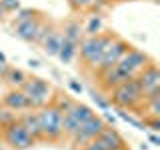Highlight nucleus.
Returning <instances> with one entry per match:
<instances>
[{"instance_id":"nucleus-24","label":"nucleus","mask_w":160,"mask_h":150,"mask_svg":"<svg viewBox=\"0 0 160 150\" xmlns=\"http://www.w3.org/2000/svg\"><path fill=\"white\" fill-rule=\"evenodd\" d=\"M70 4L76 10H96V6L102 2L100 0H70Z\"/></svg>"},{"instance_id":"nucleus-7","label":"nucleus","mask_w":160,"mask_h":150,"mask_svg":"<svg viewBox=\"0 0 160 150\" xmlns=\"http://www.w3.org/2000/svg\"><path fill=\"white\" fill-rule=\"evenodd\" d=\"M2 138H4V144L12 150H30L36 144V140L30 136V132L22 126V122L18 118L12 124L2 128Z\"/></svg>"},{"instance_id":"nucleus-9","label":"nucleus","mask_w":160,"mask_h":150,"mask_svg":"<svg viewBox=\"0 0 160 150\" xmlns=\"http://www.w3.org/2000/svg\"><path fill=\"white\" fill-rule=\"evenodd\" d=\"M94 114V110L88 106V104L84 102H74L72 106H70L66 112L62 114V132L64 136L70 138L74 132L80 128V124L84 122L86 118H90Z\"/></svg>"},{"instance_id":"nucleus-25","label":"nucleus","mask_w":160,"mask_h":150,"mask_svg":"<svg viewBox=\"0 0 160 150\" xmlns=\"http://www.w3.org/2000/svg\"><path fill=\"white\" fill-rule=\"evenodd\" d=\"M142 122L146 126V130H150V132H160V118L158 116H144Z\"/></svg>"},{"instance_id":"nucleus-34","label":"nucleus","mask_w":160,"mask_h":150,"mask_svg":"<svg viewBox=\"0 0 160 150\" xmlns=\"http://www.w3.org/2000/svg\"><path fill=\"white\" fill-rule=\"evenodd\" d=\"M114 150H130V148L126 146V144H124V146H120V148H114Z\"/></svg>"},{"instance_id":"nucleus-21","label":"nucleus","mask_w":160,"mask_h":150,"mask_svg":"<svg viewBox=\"0 0 160 150\" xmlns=\"http://www.w3.org/2000/svg\"><path fill=\"white\" fill-rule=\"evenodd\" d=\"M74 102H76V100L70 98V96H66V94H54V98H52V104H54V106H56L62 114L66 112V110L72 106Z\"/></svg>"},{"instance_id":"nucleus-11","label":"nucleus","mask_w":160,"mask_h":150,"mask_svg":"<svg viewBox=\"0 0 160 150\" xmlns=\"http://www.w3.org/2000/svg\"><path fill=\"white\" fill-rule=\"evenodd\" d=\"M148 62H150V56L146 52H142V50H138V48H128V52L118 60V66L122 70H126L132 78H136V74L146 66Z\"/></svg>"},{"instance_id":"nucleus-6","label":"nucleus","mask_w":160,"mask_h":150,"mask_svg":"<svg viewBox=\"0 0 160 150\" xmlns=\"http://www.w3.org/2000/svg\"><path fill=\"white\" fill-rule=\"evenodd\" d=\"M128 48H132L130 44L126 42L124 38H120L118 34H114V38L108 42V46L104 48V52H102V56H100V60L96 62V66H94V74H102V72H106L108 68H112L114 64H118V60L124 56V54L128 52Z\"/></svg>"},{"instance_id":"nucleus-3","label":"nucleus","mask_w":160,"mask_h":150,"mask_svg":"<svg viewBox=\"0 0 160 150\" xmlns=\"http://www.w3.org/2000/svg\"><path fill=\"white\" fill-rule=\"evenodd\" d=\"M38 124H40V132H42V140L48 142H58L64 138L62 132V112L54 106L52 102H48L46 106L36 110Z\"/></svg>"},{"instance_id":"nucleus-32","label":"nucleus","mask_w":160,"mask_h":150,"mask_svg":"<svg viewBox=\"0 0 160 150\" xmlns=\"http://www.w3.org/2000/svg\"><path fill=\"white\" fill-rule=\"evenodd\" d=\"M28 66H30V68H40V60L30 58V60H28Z\"/></svg>"},{"instance_id":"nucleus-5","label":"nucleus","mask_w":160,"mask_h":150,"mask_svg":"<svg viewBox=\"0 0 160 150\" xmlns=\"http://www.w3.org/2000/svg\"><path fill=\"white\" fill-rule=\"evenodd\" d=\"M136 80L142 88V102H150V100H160V70L154 60L144 66L136 74Z\"/></svg>"},{"instance_id":"nucleus-17","label":"nucleus","mask_w":160,"mask_h":150,"mask_svg":"<svg viewBox=\"0 0 160 150\" xmlns=\"http://www.w3.org/2000/svg\"><path fill=\"white\" fill-rule=\"evenodd\" d=\"M4 82L8 84L10 88H22V84L28 80V74L24 72L22 68H14V66H8L6 74H4Z\"/></svg>"},{"instance_id":"nucleus-18","label":"nucleus","mask_w":160,"mask_h":150,"mask_svg":"<svg viewBox=\"0 0 160 150\" xmlns=\"http://www.w3.org/2000/svg\"><path fill=\"white\" fill-rule=\"evenodd\" d=\"M82 30H84L86 36H96V34L104 32V18H102V14H98V12L90 14L86 24L82 26Z\"/></svg>"},{"instance_id":"nucleus-29","label":"nucleus","mask_w":160,"mask_h":150,"mask_svg":"<svg viewBox=\"0 0 160 150\" xmlns=\"http://www.w3.org/2000/svg\"><path fill=\"white\" fill-rule=\"evenodd\" d=\"M148 140H150V144H152V146H160V136H158V132H150L148 130Z\"/></svg>"},{"instance_id":"nucleus-10","label":"nucleus","mask_w":160,"mask_h":150,"mask_svg":"<svg viewBox=\"0 0 160 150\" xmlns=\"http://www.w3.org/2000/svg\"><path fill=\"white\" fill-rule=\"evenodd\" d=\"M124 144H126V140H124L122 134L114 126H106L96 138L88 140L80 150H114V148L124 146Z\"/></svg>"},{"instance_id":"nucleus-20","label":"nucleus","mask_w":160,"mask_h":150,"mask_svg":"<svg viewBox=\"0 0 160 150\" xmlns=\"http://www.w3.org/2000/svg\"><path fill=\"white\" fill-rule=\"evenodd\" d=\"M116 116L122 120V122L130 124L132 128H136V130H144V132H146V126H144V122H142V120H140L138 116H134L132 112H126L124 108H116Z\"/></svg>"},{"instance_id":"nucleus-13","label":"nucleus","mask_w":160,"mask_h":150,"mask_svg":"<svg viewBox=\"0 0 160 150\" xmlns=\"http://www.w3.org/2000/svg\"><path fill=\"white\" fill-rule=\"evenodd\" d=\"M2 102H4V106L10 108V110H14V112H24V110H32L30 108V104H28V98H26V94L22 92V88H10L6 94L2 96Z\"/></svg>"},{"instance_id":"nucleus-33","label":"nucleus","mask_w":160,"mask_h":150,"mask_svg":"<svg viewBox=\"0 0 160 150\" xmlns=\"http://www.w3.org/2000/svg\"><path fill=\"white\" fill-rule=\"evenodd\" d=\"M0 62H6V56H4V52H0Z\"/></svg>"},{"instance_id":"nucleus-1","label":"nucleus","mask_w":160,"mask_h":150,"mask_svg":"<svg viewBox=\"0 0 160 150\" xmlns=\"http://www.w3.org/2000/svg\"><path fill=\"white\" fill-rule=\"evenodd\" d=\"M108 100L112 106L124 108V110H134V114H138L140 106H142V88H140L136 78H130L110 90Z\"/></svg>"},{"instance_id":"nucleus-22","label":"nucleus","mask_w":160,"mask_h":150,"mask_svg":"<svg viewBox=\"0 0 160 150\" xmlns=\"http://www.w3.org/2000/svg\"><path fill=\"white\" fill-rule=\"evenodd\" d=\"M16 118H18V114L14 112V110H10V108H6V106H0V128L12 124Z\"/></svg>"},{"instance_id":"nucleus-37","label":"nucleus","mask_w":160,"mask_h":150,"mask_svg":"<svg viewBox=\"0 0 160 150\" xmlns=\"http://www.w3.org/2000/svg\"><path fill=\"white\" fill-rule=\"evenodd\" d=\"M152 2H156V4H158V2H160V0H152Z\"/></svg>"},{"instance_id":"nucleus-12","label":"nucleus","mask_w":160,"mask_h":150,"mask_svg":"<svg viewBox=\"0 0 160 150\" xmlns=\"http://www.w3.org/2000/svg\"><path fill=\"white\" fill-rule=\"evenodd\" d=\"M132 76L126 72V70H122L118 66V64H114L112 68H108L106 72H102V74H98V80H100V86H102L106 92H110L114 86H118V84H122V82H126V80H130Z\"/></svg>"},{"instance_id":"nucleus-26","label":"nucleus","mask_w":160,"mask_h":150,"mask_svg":"<svg viewBox=\"0 0 160 150\" xmlns=\"http://www.w3.org/2000/svg\"><path fill=\"white\" fill-rule=\"evenodd\" d=\"M36 10H32V8H18L16 10V16H14V22H22V20H28V18H32V16H36Z\"/></svg>"},{"instance_id":"nucleus-30","label":"nucleus","mask_w":160,"mask_h":150,"mask_svg":"<svg viewBox=\"0 0 160 150\" xmlns=\"http://www.w3.org/2000/svg\"><path fill=\"white\" fill-rule=\"evenodd\" d=\"M102 118L106 120L108 126H114V124H116V116H114V114H110V112H104V116H102Z\"/></svg>"},{"instance_id":"nucleus-2","label":"nucleus","mask_w":160,"mask_h":150,"mask_svg":"<svg viewBox=\"0 0 160 150\" xmlns=\"http://www.w3.org/2000/svg\"><path fill=\"white\" fill-rule=\"evenodd\" d=\"M114 38V32H100L96 36H82L78 42V52L76 56H80V60L84 62V66L92 70L96 66V62L102 56L104 48L108 46V42Z\"/></svg>"},{"instance_id":"nucleus-27","label":"nucleus","mask_w":160,"mask_h":150,"mask_svg":"<svg viewBox=\"0 0 160 150\" xmlns=\"http://www.w3.org/2000/svg\"><path fill=\"white\" fill-rule=\"evenodd\" d=\"M0 6L4 8V12H16L18 8H22L20 6V0H0Z\"/></svg>"},{"instance_id":"nucleus-4","label":"nucleus","mask_w":160,"mask_h":150,"mask_svg":"<svg viewBox=\"0 0 160 150\" xmlns=\"http://www.w3.org/2000/svg\"><path fill=\"white\" fill-rule=\"evenodd\" d=\"M22 92L26 94L30 108L38 110V108L46 106L48 102H52L56 90H54V86L48 82V80L38 78V76H32V78L28 76V80L22 84Z\"/></svg>"},{"instance_id":"nucleus-14","label":"nucleus","mask_w":160,"mask_h":150,"mask_svg":"<svg viewBox=\"0 0 160 150\" xmlns=\"http://www.w3.org/2000/svg\"><path fill=\"white\" fill-rule=\"evenodd\" d=\"M60 40H62V32H60V28L50 26L48 32L44 34L40 46H42V50L48 54V56H56V54H58V48H60Z\"/></svg>"},{"instance_id":"nucleus-36","label":"nucleus","mask_w":160,"mask_h":150,"mask_svg":"<svg viewBox=\"0 0 160 150\" xmlns=\"http://www.w3.org/2000/svg\"><path fill=\"white\" fill-rule=\"evenodd\" d=\"M0 150H12V148H2V146H0Z\"/></svg>"},{"instance_id":"nucleus-35","label":"nucleus","mask_w":160,"mask_h":150,"mask_svg":"<svg viewBox=\"0 0 160 150\" xmlns=\"http://www.w3.org/2000/svg\"><path fill=\"white\" fill-rule=\"evenodd\" d=\"M4 14H6V12H4V8H2V6H0V18H2V16H4Z\"/></svg>"},{"instance_id":"nucleus-16","label":"nucleus","mask_w":160,"mask_h":150,"mask_svg":"<svg viewBox=\"0 0 160 150\" xmlns=\"http://www.w3.org/2000/svg\"><path fill=\"white\" fill-rule=\"evenodd\" d=\"M76 52H78V44L62 36V40H60V48H58V54H56L60 62H62V64H70L74 58H76Z\"/></svg>"},{"instance_id":"nucleus-8","label":"nucleus","mask_w":160,"mask_h":150,"mask_svg":"<svg viewBox=\"0 0 160 150\" xmlns=\"http://www.w3.org/2000/svg\"><path fill=\"white\" fill-rule=\"evenodd\" d=\"M106 126H108V124H106V120H104L102 116H98V114H92V116L84 120V122L80 124V128L72 134V136H70V142H72L74 148H82L84 144L88 142V140L96 138Z\"/></svg>"},{"instance_id":"nucleus-15","label":"nucleus","mask_w":160,"mask_h":150,"mask_svg":"<svg viewBox=\"0 0 160 150\" xmlns=\"http://www.w3.org/2000/svg\"><path fill=\"white\" fill-rule=\"evenodd\" d=\"M18 120L22 122V126L30 132V136L34 140H42V132H40V124H38V116H36V110H24V112L18 114Z\"/></svg>"},{"instance_id":"nucleus-19","label":"nucleus","mask_w":160,"mask_h":150,"mask_svg":"<svg viewBox=\"0 0 160 150\" xmlns=\"http://www.w3.org/2000/svg\"><path fill=\"white\" fill-rule=\"evenodd\" d=\"M62 32V36L64 38H68V40H72V42H80V38L84 36V30H82V24L78 22V20H68L66 24H64V28L60 30Z\"/></svg>"},{"instance_id":"nucleus-23","label":"nucleus","mask_w":160,"mask_h":150,"mask_svg":"<svg viewBox=\"0 0 160 150\" xmlns=\"http://www.w3.org/2000/svg\"><path fill=\"white\" fill-rule=\"evenodd\" d=\"M90 96H92V100H94V104L102 110V112H108L110 108H112V104H110V100L108 98H104L100 92H96V90H90Z\"/></svg>"},{"instance_id":"nucleus-31","label":"nucleus","mask_w":160,"mask_h":150,"mask_svg":"<svg viewBox=\"0 0 160 150\" xmlns=\"http://www.w3.org/2000/svg\"><path fill=\"white\" fill-rule=\"evenodd\" d=\"M6 70H8V62H0V80L4 78V74H6Z\"/></svg>"},{"instance_id":"nucleus-28","label":"nucleus","mask_w":160,"mask_h":150,"mask_svg":"<svg viewBox=\"0 0 160 150\" xmlns=\"http://www.w3.org/2000/svg\"><path fill=\"white\" fill-rule=\"evenodd\" d=\"M68 88L72 90V92H76V94H82L84 92V86L78 82V80H68Z\"/></svg>"}]
</instances>
